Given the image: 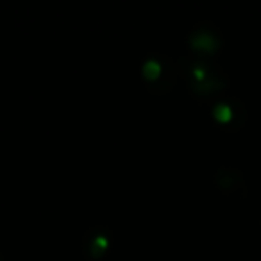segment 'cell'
I'll return each mask as SVG.
<instances>
[{
  "label": "cell",
  "mask_w": 261,
  "mask_h": 261,
  "mask_svg": "<svg viewBox=\"0 0 261 261\" xmlns=\"http://www.w3.org/2000/svg\"><path fill=\"white\" fill-rule=\"evenodd\" d=\"M190 45L195 50L200 52H213L217 48V36L210 29H195L190 34Z\"/></svg>",
  "instance_id": "1"
},
{
  "label": "cell",
  "mask_w": 261,
  "mask_h": 261,
  "mask_svg": "<svg viewBox=\"0 0 261 261\" xmlns=\"http://www.w3.org/2000/svg\"><path fill=\"white\" fill-rule=\"evenodd\" d=\"M108 247V238L104 234H95L93 238L88 242V254L91 257H100L102 252Z\"/></svg>",
  "instance_id": "2"
},
{
  "label": "cell",
  "mask_w": 261,
  "mask_h": 261,
  "mask_svg": "<svg viewBox=\"0 0 261 261\" xmlns=\"http://www.w3.org/2000/svg\"><path fill=\"white\" fill-rule=\"evenodd\" d=\"M142 70H143V75H145V79H149V81H158L160 79V75H161V63L158 61V59H154V58H149L145 63H143V66H142Z\"/></svg>",
  "instance_id": "3"
},
{
  "label": "cell",
  "mask_w": 261,
  "mask_h": 261,
  "mask_svg": "<svg viewBox=\"0 0 261 261\" xmlns=\"http://www.w3.org/2000/svg\"><path fill=\"white\" fill-rule=\"evenodd\" d=\"M213 115H215V118L220 120V122H227L232 116V109H231V106L225 104V102H218V104L213 106Z\"/></svg>",
  "instance_id": "4"
}]
</instances>
